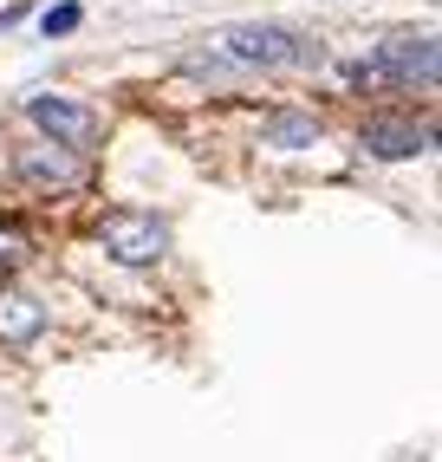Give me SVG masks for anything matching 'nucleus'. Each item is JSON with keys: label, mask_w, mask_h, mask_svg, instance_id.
I'll return each instance as SVG.
<instances>
[{"label": "nucleus", "mask_w": 442, "mask_h": 462, "mask_svg": "<svg viewBox=\"0 0 442 462\" xmlns=\"http://www.w3.org/2000/svg\"><path fill=\"white\" fill-rule=\"evenodd\" d=\"M98 241L111 248V261H124V267H156L170 254V222H163V215H150V208H105Z\"/></svg>", "instance_id": "nucleus-3"}, {"label": "nucleus", "mask_w": 442, "mask_h": 462, "mask_svg": "<svg viewBox=\"0 0 442 462\" xmlns=\"http://www.w3.org/2000/svg\"><path fill=\"white\" fill-rule=\"evenodd\" d=\"M78 20H85L78 0H59V7H46V20H40V26H46V40H52V33H72Z\"/></svg>", "instance_id": "nucleus-9"}, {"label": "nucleus", "mask_w": 442, "mask_h": 462, "mask_svg": "<svg viewBox=\"0 0 442 462\" xmlns=\"http://www.w3.org/2000/svg\"><path fill=\"white\" fill-rule=\"evenodd\" d=\"M364 150L384 157V163L423 157V150H429V125H410V117H371V125H364Z\"/></svg>", "instance_id": "nucleus-6"}, {"label": "nucleus", "mask_w": 442, "mask_h": 462, "mask_svg": "<svg viewBox=\"0 0 442 462\" xmlns=\"http://www.w3.org/2000/svg\"><path fill=\"white\" fill-rule=\"evenodd\" d=\"M436 66H442V46L436 33H417V26H403V33H384L377 40L371 59H358L352 79L358 91H384V85H436Z\"/></svg>", "instance_id": "nucleus-1"}, {"label": "nucleus", "mask_w": 442, "mask_h": 462, "mask_svg": "<svg viewBox=\"0 0 442 462\" xmlns=\"http://www.w3.org/2000/svg\"><path fill=\"white\" fill-rule=\"evenodd\" d=\"M40 332H46V306L26 287H0V338L7 346H33Z\"/></svg>", "instance_id": "nucleus-7"}, {"label": "nucleus", "mask_w": 442, "mask_h": 462, "mask_svg": "<svg viewBox=\"0 0 442 462\" xmlns=\"http://www.w3.org/2000/svg\"><path fill=\"white\" fill-rule=\"evenodd\" d=\"M14 170H20L26 189H40V196L78 189V182H85V157H78V150H59V143H26Z\"/></svg>", "instance_id": "nucleus-5"}, {"label": "nucleus", "mask_w": 442, "mask_h": 462, "mask_svg": "<svg viewBox=\"0 0 442 462\" xmlns=\"http://www.w3.org/2000/svg\"><path fill=\"white\" fill-rule=\"evenodd\" d=\"M221 52H228L235 66H267V72H293V66H319L326 59V46L293 33V26H228Z\"/></svg>", "instance_id": "nucleus-2"}, {"label": "nucleus", "mask_w": 442, "mask_h": 462, "mask_svg": "<svg viewBox=\"0 0 442 462\" xmlns=\"http://www.w3.org/2000/svg\"><path fill=\"white\" fill-rule=\"evenodd\" d=\"M267 143H287V150L319 143V117H306V111H273V117H267Z\"/></svg>", "instance_id": "nucleus-8"}, {"label": "nucleus", "mask_w": 442, "mask_h": 462, "mask_svg": "<svg viewBox=\"0 0 442 462\" xmlns=\"http://www.w3.org/2000/svg\"><path fill=\"white\" fill-rule=\"evenodd\" d=\"M26 117L40 125V137H46V143L78 150V157L105 137V117L91 111V105H72V98H33V105H26Z\"/></svg>", "instance_id": "nucleus-4"}]
</instances>
